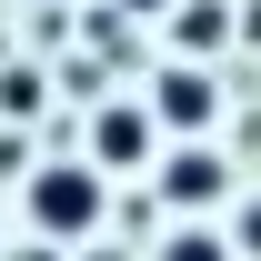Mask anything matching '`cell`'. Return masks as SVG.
Returning <instances> with one entry per match:
<instances>
[{"mask_svg":"<svg viewBox=\"0 0 261 261\" xmlns=\"http://www.w3.org/2000/svg\"><path fill=\"white\" fill-rule=\"evenodd\" d=\"M31 231L61 251V241H91L100 231V171H81V161H50V171H31Z\"/></svg>","mask_w":261,"mask_h":261,"instance_id":"1","label":"cell"},{"mask_svg":"<svg viewBox=\"0 0 261 261\" xmlns=\"http://www.w3.org/2000/svg\"><path fill=\"white\" fill-rule=\"evenodd\" d=\"M91 161L100 171H141L151 161V111H141V100H111V111L91 121Z\"/></svg>","mask_w":261,"mask_h":261,"instance_id":"2","label":"cell"},{"mask_svg":"<svg viewBox=\"0 0 261 261\" xmlns=\"http://www.w3.org/2000/svg\"><path fill=\"white\" fill-rule=\"evenodd\" d=\"M151 100H161V121H171V130H211V121H221V91H211L201 70H171Z\"/></svg>","mask_w":261,"mask_h":261,"instance_id":"3","label":"cell"},{"mask_svg":"<svg viewBox=\"0 0 261 261\" xmlns=\"http://www.w3.org/2000/svg\"><path fill=\"white\" fill-rule=\"evenodd\" d=\"M161 191L181 201V211H211V201H231V171L211 161V151H181V161L161 171Z\"/></svg>","mask_w":261,"mask_h":261,"instance_id":"4","label":"cell"},{"mask_svg":"<svg viewBox=\"0 0 261 261\" xmlns=\"http://www.w3.org/2000/svg\"><path fill=\"white\" fill-rule=\"evenodd\" d=\"M171 40H181L191 61H211L231 40V0H181V10H171Z\"/></svg>","mask_w":261,"mask_h":261,"instance_id":"5","label":"cell"},{"mask_svg":"<svg viewBox=\"0 0 261 261\" xmlns=\"http://www.w3.org/2000/svg\"><path fill=\"white\" fill-rule=\"evenodd\" d=\"M161 261H231L221 231H181V241H161Z\"/></svg>","mask_w":261,"mask_h":261,"instance_id":"6","label":"cell"},{"mask_svg":"<svg viewBox=\"0 0 261 261\" xmlns=\"http://www.w3.org/2000/svg\"><path fill=\"white\" fill-rule=\"evenodd\" d=\"M181 0H121V20H171Z\"/></svg>","mask_w":261,"mask_h":261,"instance_id":"7","label":"cell"},{"mask_svg":"<svg viewBox=\"0 0 261 261\" xmlns=\"http://www.w3.org/2000/svg\"><path fill=\"white\" fill-rule=\"evenodd\" d=\"M241 251L261 261V201H251V211H241Z\"/></svg>","mask_w":261,"mask_h":261,"instance_id":"8","label":"cell"},{"mask_svg":"<svg viewBox=\"0 0 261 261\" xmlns=\"http://www.w3.org/2000/svg\"><path fill=\"white\" fill-rule=\"evenodd\" d=\"M20 261H61V251H50V241H40V251H20Z\"/></svg>","mask_w":261,"mask_h":261,"instance_id":"9","label":"cell"},{"mask_svg":"<svg viewBox=\"0 0 261 261\" xmlns=\"http://www.w3.org/2000/svg\"><path fill=\"white\" fill-rule=\"evenodd\" d=\"M91 261H121V251H91Z\"/></svg>","mask_w":261,"mask_h":261,"instance_id":"10","label":"cell"}]
</instances>
